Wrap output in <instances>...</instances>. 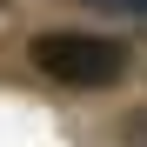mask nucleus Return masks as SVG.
Wrapping results in <instances>:
<instances>
[{
    "label": "nucleus",
    "mask_w": 147,
    "mask_h": 147,
    "mask_svg": "<svg viewBox=\"0 0 147 147\" xmlns=\"http://www.w3.org/2000/svg\"><path fill=\"white\" fill-rule=\"evenodd\" d=\"M134 140H147V120H134Z\"/></svg>",
    "instance_id": "nucleus-3"
},
{
    "label": "nucleus",
    "mask_w": 147,
    "mask_h": 147,
    "mask_svg": "<svg viewBox=\"0 0 147 147\" xmlns=\"http://www.w3.org/2000/svg\"><path fill=\"white\" fill-rule=\"evenodd\" d=\"M34 67L60 87H114L127 74V47L107 40V34H80V27H54V34H34L27 40Z\"/></svg>",
    "instance_id": "nucleus-1"
},
{
    "label": "nucleus",
    "mask_w": 147,
    "mask_h": 147,
    "mask_svg": "<svg viewBox=\"0 0 147 147\" xmlns=\"http://www.w3.org/2000/svg\"><path fill=\"white\" fill-rule=\"evenodd\" d=\"M94 7H114V13H134V20H147V0H94Z\"/></svg>",
    "instance_id": "nucleus-2"
}]
</instances>
